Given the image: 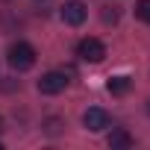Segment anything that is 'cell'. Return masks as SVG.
<instances>
[{
	"label": "cell",
	"mask_w": 150,
	"mask_h": 150,
	"mask_svg": "<svg viewBox=\"0 0 150 150\" xmlns=\"http://www.w3.org/2000/svg\"><path fill=\"white\" fill-rule=\"evenodd\" d=\"M77 56H80L83 62L97 65V62H103V59H106V47H103V41H100V38H83V41L77 44Z\"/></svg>",
	"instance_id": "7a4b0ae2"
},
{
	"label": "cell",
	"mask_w": 150,
	"mask_h": 150,
	"mask_svg": "<svg viewBox=\"0 0 150 150\" xmlns=\"http://www.w3.org/2000/svg\"><path fill=\"white\" fill-rule=\"evenodd\" d=\"M106 88H109V94H127L129 91V77H109V83H106Z\"/></svg>",
	"instance_id": "8992f818"
},
{
	"label": "cell",
	"mask_w": 150,
	"mask_h": 150,
	"mask_svg": "<svg viewBox=\"0 0 150 150\" xmlns=\"http://www.w3.org/2000/svg\"><path fill=\"white\" fill-rule=\"evenodd\" d=\"M135 15L150 24V0H138V3H135Z\"/></svg>",
	"instance_id": "ba28073f"
},
{
	"label": "cell",
	"mask_w": 150,
	"mask_h": 150,
	"mask_svg": "<svg viewBox=\"0 0 150 150\" xmlns=\"http://www.w3.org/2000/svg\"><path fill=\"white\" fill-rule=\"evenodd\" d=\"M86 6L80 3V0H68V3L62 6V21L68 24V27H80L83 21H86Z\"/></svg>",
	"instance_id": "5b68a950"
},
{
	"label": "cell",
	"mask_w": 150,
	"mask_h": 150,
	"mask_svg": "<svg viewBox=\"0 0 150 150\" xmlns=\"http://www.w3.org/2000/svg\"><path fill=\"white\" fill-rule=\"evenodd\" d=\"M62 127H65L62 118H47V121H44V132H47V135H56Z\"/></svg>",
	"instance_id": "9c48e42d"
},
{
	"label": "cell",
	"mask_w": 150,
	"mask_h": 150,
	"mask_svg": "<svg viewBox=\"0 0 150 150\" xmlns=\"http://www.w3.org/2000/svg\"><path fill=\"white\" fill-rule=\"evenodd\" d=\"M83 124H86V129H88V132H100V129H106V127L112 124V118H109V112H106V109L91 106V109H86Z\"/></svg>",
	"instance_id": "3957f363"
},
{
	"label": "cell",
	"mask_w": 150,
	"mask_h": 150,
	"mask_svg": "<svg viewBox=\"0 0 150 150\" xmlns=\"http://www.w3.org/2000/svg\"><path fill=\"white\" fill-rule=\"evenodd\" d=\"M0 129H3V118H0Z\"/></svg>",
	"instance_id": "8fae6325"
},
{
	"label": "cell",
	"mask_w": 150,
	"mask_h": 150,
	"mask_svg": "<svg viewBox=\"0 0 150 150\" xmlns=\"http://www.w3.org/2000/svg\"><path fill=\"white\" fill-rule=\"evenodd\" d=\"M147 112H150V106H147Z\"/></svg>",
	"instance_id": "4fadbf2b"
},
{
	"label": "cell",
	"mask_w": 150,
	"mask_h": 150,
	"mask_svg": "<svg viewBox=\"0 0 150 150\" xmlns=\"http://www.w3.org/2000/svg\"><path fill=\"white\" fill-rule=\"evenodd\" d=\"M103 21H106V24H115V21H118V9H115V6H106V9H103Z\"/></svg>",
	"instance_id": "30bf717a"
},
{
	"label": "cell",
	"mask_w": 150,
	"mask_h": 150,
	"mask_svg": "<svg viewBox=\"0 0 150 150\" xmlns=\"http://www.w3.org/2000/svg\"><path fill=\"white\" fill-rule=\"evenodd\" d=\"M65 86H68L65 71H50V74H44L38 80V91L41 94H59V91H65Z\"/></svg>",
	"instance_id": "277c9868"
},
{
	"label": "cell",
	"mask_w": 150,
	"mask_h": 150,
	"mask_svg": "<svg viewBox=\"0 0 150 150\" xmlns=\"http://www.w3.org/2000/svg\"><path fill=\"white\" fill-rule=\"evenodd\" d=\"M109 147H132V135L127 129H112L109 132Z\"/></svg>",
	"instance_id": "52a82bcc"
},
{
	"label": "cell",
	"mask_w": 150,
	"mask_h": 150,
	"mask_svg": "<svg viewBox=\"0 0 150 150\" xmlns=\"http://www.w3.org/2000/svg\"><path fill=\"white\" fill-rule=\"evenodd\" d=\"M0 150H3V144H0Z\"/></svg>",
	"instance_id": "7c38bea8"
},
{
	"label": "cell",
	"mask_w": 150,
	"mask_h": 150,
	"mask_svg": "<svg viewBox=\"0 0 150 150\" xmlns=\"http://www.w3.org/2000/svg\"><path fill=\"white\" fill-rule=\"evenodd\" d=\"M9 65L15 71H30L35 65V47L27 44V41H15L9 47Z\"/></svg>",
	"instance_id": "6da1fadb"
}]
</instances>
